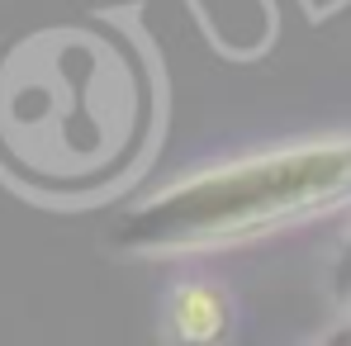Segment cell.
<instances>
[{
  "label": "cell",
  "mask_w": 351,
  "mask_h": 346,
  "mask_svg": "<svg viewBox=\"0 0 351 346\" xmlns=\"http://www.w3.org/2000/svg\"><path fill=\"white\" fill-rule=\"evenodd\" d=\"M176 323L190 332V337H209L219 328V299L209 289H185L176 299Z\"/></svg>",
  "instance_id": "cell-1"
}]
</instances>
